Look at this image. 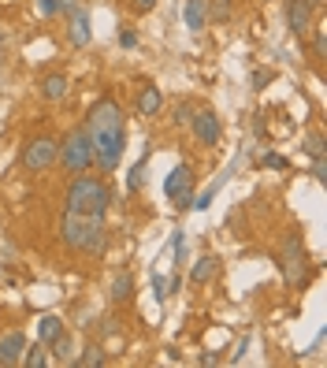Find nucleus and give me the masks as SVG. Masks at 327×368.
Listing matches in <instances>:
<instances>
[{
	"instance_id": "nucleus-1",
	"label": "nucleus",
	"mask_w": 327,
	"mask_h": 368,
	"mask_svg": "<svg viewBox=\"0 0 327 368\" xmlns=\"http://www.w3.org/2000/svg\"><path fill=\"white\" fill-rule=\"evenodd\" d=\"M86 134L93 145V164L112 175L127 153V115L116 97H97L86 112Z\"/></svg>"
},
{
	"instance_id": "nucleus-2",
	"label": "nucleus",
	"mask_w": 327,
	"mask_h": 368,
	"mask_svg": "<svg viewBox=\"0 0 327 368\" xmlns=\"http://www.w3.org/2000/svg\"><path fill=\"white\" fill-rule=\"evenodd\" d=\"M60 238L68 249L82 257H101L108 246V227L104 216H86V212H63L60 220Z\"/></svg>"
},
{
	"instance_id": "nucleus-3",
	"label": "nucleus",
	"mask_w": 327,
	"mask_h": 368,
	"mask_svg": "<svg viewBox=\"0 0 327 368\" xmlns=\"http://www.w3.org/2000/svg\"><path fill=\"white\" fill-rule=\"evenodd\" d=\"M68 212H86V216H104L112 205V190L101 175H75V182L68 186Z\"/></svg>"
},
{
	"instance_id": "nucleus-4",
	"label": "nucleus",
	"mask_w": 327,
	"mask_h": 368,
	"mask_svg": "<svg viewBox=\"0 0 327 368\" xmlns=\"http://www.w3.org/2000/svg\"><path fill=\"white\" fill-rule=\"evenodd\" d=\"M56 164H60L68 175H82V172H90V167H93V145H90L86 127H75L68 138L60 142V157H56Z\"/></svg>"
},
{
	"instance_id": "nucleus-5",
	"label": "nucleus",
	"mask_w": 327,
	"mask_h": 368,
	"mask_svg": "<svg viewBox=\"0 0 327 368\" xmlns=\"http://www.w3.org/2000/svg\"><path fill=\"white\" fill-rule=\"evenodd\" d=\"M56 157H60V142L48 138V134H41V138H26L23 142V153H19V164L26 167V172H48V167H56Z\"/></svg>"
},
{
	"instance_id": "nucleus-6",
	"label": "nucleus",
	"mask_w": 327,
	"mask_h": 368,
	"mask_svg": "<svg viewBox=\"0 0 327 368\" xmlns=\"http://www.w3.org/2000/svg\"><path fill=\"white\" fill-rule=\"evenodd\" d=\"M279 261H283V279H286V287H301V283H305V242H301L298 231H286V234H283Z\"/></svg>"
},
{
	"instance_id": "nucleus-7",
	"label": "nucleus",
	"mask_w": 327,
	"mask_h": 368,
	"mask_svg": "<svg viewBox=\"0 0 327 368\" xmlns=\"http://www.w3.org/2000/svg\"><path fill=\"white\" fill-rule=\"evenodd\" d=\"M190 130H193V138H198L201 149H216L223 138V120L216 115V108H193Z\"/></svg>"
},
{
	"instance_id": "nucleus-8",
	"label": "nucleus",
	"mask_w": 327,
	"mask_h": 368,
	"mask_svg": "<svg viewBox=\"0 0 327 368\" xmlns=\"http://www.w3.org/2000/svg\"><path fill=\"white\" fill-rule=\"evenodd\" d=\"M164 194H168L178 209H190V201H193V167L190 164H175L171 175L164 179Z\"/></svg>"
},
{
	"instance_id": "nucleus-9",
	"label": "nucleus",
	"mask_w": 327,
	"mask_h": 368,
	"mask_svg": "<svg viewBox=\"0 0 327 368\" xmlns=\"http://www.w3.org/2000/svg\"><path fill=\"white\" fill-rule=\"evenodd\" d=\"M316 8H320V0H286V30L294 38H305L313 30Z\"/></svg>"
},
{
	"instance_id": "nucleus-10",
	"label": "nucleus",
	"mask_w": 327,
	"mask_h": 368,
	"mask_svg": "<svg viewBox=\"0 0 327 368\" xmlns=\"http://www.w3.org/2000/svg\"><path fill=\"white\" fill-rule=\"evenodd\" d=\"M26 346H30V342H26V335H23L19 327H11V331L0 335V368H19Z\"/></svg>"
},
{
	"instance_id": "nucleus-11",
	"label": "nucleus",
	"mask_w": 327,
	"mask_h": 368,
	"mask_svg": "<svg viewBox=\"0 0 327 368\" xmlns=\"http://www.w3.org/2000/svg\"><path fill=\"white\" fill-rule=\"evenodd\" d=\"M68 41L75 45V48H86L90 41H93V26H90V11H75V15H68Z\"/></svg>"
},
{
	"instance_id": "nucleus-12",
	"label": "nucleus",
	"mask_w": 327,
	"mask_h": 368,
	"mask_svg": "<svg viewBox=\"0 0 327 368\" xmlns=\"http://www.w3.org/2000/svg\"><path fill=\"white\" fill-rule=\"evenodd\" d=\"M160 108H164V93H160V86L145 82V86L138 90V97H134V112L145 115V120H153V115H160Z\"/></svg>"
},
{
	"instance_id": "nucleus-13",
	"label": "nucleus",
	"mask_w": 327,
	"mask_h": 368,
	"mask_svg": "<svg viewBox=\"0 0 327 368\" xmlns=\"http://www.w3.org/2000/svg\"><path fill=\"white\" fill-rule=\"evenodd\" d=\"M216 275H220V257H212V253L198 257L193 268H190V283H193V287H208Z\"/></svg>"
},
{
	"instance_id": "nucleus-14",
	"label": "nucleus",
	"mask_w": 327,
	"mask_h": 368,
	"mask_svg": "<svg viewBox=\"0 0 327 368\" xmlns=\"http://www.w3.org/2000/svg\"><path fill=\"white\" fill-rule=\"evenodd\" d=\"M68 90H71V82H68V75H63V71H48L41 78V97L45 100H63V97H68Z\"/></svg>"
},
{
	"instance_id": "nucleus-15",
	"label": "nucleus",
	"mask_w": 327,
	"mask_h": 368,
	"mask_svg": "<svg viewBox=\"0 0 327 368\" xmlns=\"http://www.w3.org/2000/svg\"><path fill=\"white\" fill-rule=\"evenodd\" d=\"M183 23L193 30V33H201L208 26V4L205 0H186V8H183Z\"/></svg>"
},
{
	"instance_id": "nucleus-16",
	"label": "nucleus",
	"mask_w": 327,
	"mask_h": 368,
	"mask_svg": "<svg viewBox=\"0 0 327 368\" xmlns=\"http://www.w3.org/2000/svg\"><path fill=\"white\" fill-rule=\"evenodd\" d=\"M112 305H127V301H134V279H130L127 272L112 279Z\"/></svg>"
},
{
	"instance_id": "nucleus-17",
	"label": "nucleus",
	"mask_w": 327,
	"mask_h": 368,
	"mask_svg": "<svg viewBox=\"0 0 327 368\" xmlns=\"http://www.w3.org/2000/svg\"><path fill=\"white\" fill-rule=\"evenodd\" d=\"M48 354H53L56 361H68V364H71V361H75V357H71V354H75V339H71L68 331H60L56 339L48 342Z\"/></svg>"
},
{
	"instance_id": "nucleus-18",
	"label": "nucleus",
	"mask_w": 327,
	"mask_h": 368,
	"mask_svg": "<svg viewBox=\"0 0 327 368\" xmlns=\"http://www.w3.org/2000/svg\"><path fill=\"white\" fill-rule=\"evenodd\" d=\"M71 364H75V368H101V364H104V349L90 342L86 349H82V357H75Z\"/></svg>"
},
{
	"instance_id": "nucleus-19",
	"label": "nucleus",
	"mask_w": 327,
	"mask_h": 368,
	"mask_svg": "<svg viewBox=\"0 0 327 368\" xmlns=\"http://www.w3.org/2000/svg\"><path fill=\"white\" fill-rule=\"evenodd\" d=\"M60 331H63V320H60V316H53V312H48V316H41V324H38L41 342H53Z\"/></svg>"
},
{
	"instance_id": "nucleus-20",
	"label": "nucleus",
	"mask_w": 327,
	"mask_h": 368,
	"mask_svg": "<svg viewBox=\"0 0 327 368\" xmlns=\"http://www.w3.org/2000/svg\"><path fill=\"white\" fill-rule=\"evenodd\" d=\"M19 364H23V368H45V364H48L45 346H34V349L26 346V354H23V361H19Z\"/></svg>"
},
{
	"instance_id": "nucleus-21",
	"label": "nucleus",
	"mask_w": 327,
	"mask_h": 368,
	"mask_svg": "<svg viewBox=\"0 0 327 368\" xmlns=\"http://www.w3.org/2000/svg\"><path fill=\"white\" fill-rule=\"evenodd\" d=\"M220 186H223V179H220V182H212V186H208V190H201L198 197H193V201H190V209H198V212H205V209L212 205V197H216V194H220Z\"/></svg>"
},
{
	"instance_id": "nucleus-22",
	"label": "nucleus",
	"mask_w": 327,
	"mask_h": 368,
	"mask_svg": "<svg viewBox=\"0 0 327 368\" xmlns=\"http://www.w3.org/2000/svg\"><path fill=\"white\" fill-rule=\"evenodd\" d=\"M145 164H149V153H145L134 167H130V175H127V186L130 190H141V179H145Z\"/></svg>"
},
{
	"instance_id": "nucleus-23",
	"label": "nucleus",
	"mask_w": 327,
	"mask_h": 368,
	"mask_svg": "<svg viewBox=\"0 0 327 368\" xmlns=\"http://www.w3.org/2000/svg\"><path fill=\"white\" fill-rule=\"evenodd\" d=\"M190 115H193V105H190V100H178V105L171 108V123L183 127V123H190Z\"/></svg>"
},
{
	"instance_id": "nucleus-24",
	"label": "nucleus",
	"mask_w": 327,
	"mask_h": 368,
	"mask_svg": "<svg viewBox=\"0 0 327 368\" xmlns=\"http://www.w3.org/2000/svg\"><path fill=\"white\" fill-rule=\"evenodd\" d=\"M260 167H279V172H283V167H286V157H279V153H264V157H260Z\"/></svg>"
},
{
	"instance_id": "nucleus-25",
	"label": "nucleus",
	"mask_w": 327,
	"mask_h": 368,
	"mask_svg": "<svg viewBox=\"0 0 327 368\" xmlns=\"http://www.w3.org/2000/svg\"><path fill=\"white\" fill-rule=\"evenodd\" d=\"M116 38H119V45H123V48H134V45H138V33H134V30H127V26H119Z\"/></svg>"
},
{
	"instance_id": "nucleus-26",
	"label": "nucleus",
	"mask_w": 327,
	"mask_h": 368,
	"mask_svg": "<svg viewBox=\"0 0 327 368\" xmlns=\"http://www.w3.org/2000/svg\"><path fill=\"white\" fill-rule=\"evenodd\" d=\"M153 298L156 301H168V283H164L160 275H153Z\"/></svg>"
},
{
	"instance_id": "nucleus-27",
	"label": "nucleus",
	"mask_w": 327,
	"mask_h": 368,
	"mask_svg": "<svg viewBox=\"0 0 327 368\" xmlns=\"http://www.w3.org/2000/svg\"><path fill=\"white\" fill-rule=\"evenodd\" d=\"M305 153H313V157H320V153H323V138H320V134H313V138L305 142Z\"/></svg>"
},
{
	"instance_id": "nucleus-28",
	"label": "nucleus",
	"mask_w": 327,
	"mask_h": 368,
	"mask_svg": "<svg viewBox=\"0 0 327 368\" xmlns=\"http://www.w3.org/2000/svg\"><path fill=\"white\" fill-rule=\"evenodd\" d=\"M313 160H316V164H313V179H316V182H323V179H327V164H323V153H320V157H313Z\"/></svg>"
},
{
	"instance_id": "nucleus-29",
	"label": "nucleus",
	"mask_w": 327,
	"mask_h": 368,
	"mask_svg": "<svg viewBox=\"0 0 327 368\" xmlns=\"http://www.w3.org/2000/svg\"><path fill=\"white\" fill-rule=\"evenodd\" d=\"M272 82V71H253V90H264Z\"/></svg>"
},
{
	"instance_id": "nucleus-30",
	"label": "nucleus",
	"mask_w": 327,
	"mask_h": 368,
	"mask_svg": "<svg viewBox=\"0 0 327 368\" xmlns=\"http://www.w3.org/2000/svg\"><path fill=\"white\" fill-rule=\"evenodd\" d=\"M323 53H327V33L316 30V60H323Z\"/></svg>"
},
{
	"instance_id": "nucleus-31",
	"label": "nucleus",
	"mask_w": 327,
	"mask_h": 368,
	"mask_svg": "<svg viewBox=\"0 0 327 368\" xmlns=\"http://www.w3.org/2000/svg\"><path fill=\"white\" fill-rule=\"evenodd\" d=\"M130 8H134V11H153L156 0H130Z\"/></svg>"
},
{
	"instance_id": "nucleus-32",
	"label": "nucleus",
	"mask_w": 327,
	"mask_h": 368,
	"mask_svg": "<svg viewBox=\"0 0 327 368\" xmlns=\"http://www.w3.org/2000/svg\"><path fill=\"white\" fill-rule=\"evenodd\" d=\"M56 4H60L63 15H75V11H78V0H56Z\"/></svg>"
},
{
	"instance_id": "nucleus-33",
	"label": "nucleus",
	"mask_w": 327,
	"mask_h": 368,
	"mask_svg": "<svg viewBox=\"0 0 327 368\" xmlns=\"http://www.w3.org/2000/svg\"><path fill=\"white\" fill-rule=\"evenodd\" d=\"M38 8H41L45 15H56V11H60V4H56V0H38Z\"/></svg>"
}]
</instances>
